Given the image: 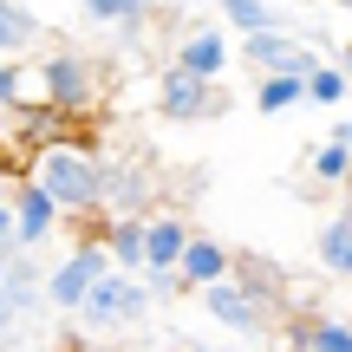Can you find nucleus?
<instances>
[{
	"mask_svg": "<svg viewBox=\"0 0 352 352\" xmlns=\"http://www.w3.org/2000/svg\"><path fill=\"white\" fill-rule=\"evenodd\" d=\"M333 138H346V144H352V118H346V124H340V131H333Z\"/></svg>",
	"mask_w": 352,
	"mask_h": 352,
	"instance_id": "nucleus-26",
	"label": "nucleus"
},
{
	"mask_svg": "<svg viewBox=\"0 0 352 352\" xmlns=\"http://www.w3.org/2000/svg\"><path fill=\"white\" fill-rule=\"evenodd\" d=\"M287 352H352V320H314V327H294Z\"/></svg>",
	"mask_w": 352,
	"mask_h": 352,
	"instance_id": "nucleus-16",
	"label": "nucleus"
},
{
	"mask_svg": "<svg viewBox=\"0 0 352 352\" xmlns=\"http://www.w3.org/2000/svg\"><path fill=\"white\" fill-rule=\"evenodd\" d=\"M13 222H20V241H26V248H46L52 228L65 222V209L52 202V189H46V183H33V176H26L20 196H13Z\"/></svg>",
	"mask_w": 352,
	"mask_h": 352,
	"instance_id": "nucleus-9",
	"label": "nucleus"
},
{
	"mask_svg": "<svg viewBox=\"0 0 352 352\" xmlns=\"http://www.w3.org/2000/svg\"><path fill=\"white\" fill-rule=\"evenodd\" d=\"M26 78H33L26 65H13V59L0 65V104H20V98H26Z\"/></svg>",
	"mask_w": 352,
	"mask_h": 352,
	"instance_id": "nucleus-23",
	"label": "nucleus"
},
{
	"mask_svg": "<svg viewBox=\"0 0 352 352\" xmlns=\"http://www.w3.org/2000/svg\"><path fill=\"white\" fill-rule=\"evenodd\" d=\"M131 7H138V13H151V7H157V0H131Z\"/></svg>",
	"mask_w": 352,
	"mask_h": 352,
	"instance_id": "nucleus-27",
	"label": "nucleus"
},
{
	"mask_svg": "<svg viewBox=\"0 0 352 352\" xmlns=\"http://www.w3.org/2000/svg\"><path fill=\"white\" fill-rule=\"evenodd\" d=\"M222 352H228V346H222Z\"/></svg>",
	"mask_w": 352,
	"mask_h": 352,
	"instance_id": "nucleus-29",
	"label": "nucleus"
},
{
	"mask_svg": "<svg viewBox=\"0 0 352 352\" xmlns=\"http://www.w3.org/2000/svg\"><path fill=\"white\" fill-rule=\"evenodd\" d=\"M346 91H352L346 65H320V72L307 78V98H314V104H346Z\"/></svg>",
	"mask_w": 352,
	"mask_h": 352,
	"instance_id": "nucleus-21",
	"label": "nucleus"
},
{
	"mask_svg": "<svg viewBox=\"0 0 352 352\" xmlns=\"http://www.w3.org/2000/svg\"><path fill=\"white\" fill-rule=\"evenodd\" d=\"M78 13H85V20H104V26H118L124 13H138V7H131V0H78Z\"/></svg>",
	"mask_w": 352,
	"mask_h": 352,
	"instance_id": "nucleus-22",
	"label": "nucleus"
},
{
	"mask_svg": "<svg viewBox=\"0 0 352 352\" xmlns=\"http://www.w3.org/2000/svg\"><path fill=\"white\" fill-rule=\"evenodd\" d=\"M33 183H46L65 215H104V157L85 151V144H65V138L39 144Z\"/></svg>",
	"mask_w": 352,
	"mask_h": 352,
	"instance_id": "nucleus-1",
	"label": "nucleus"
},
{
	"mask_svg": "<svg viewBox=\"0 0 352 352\" xmlns=\"http://www.w3.org/2000/svg\"><path fill=\"white\" fill-rule=\"evenodd\" d=\"M151 300H157V294H151V280H144L138 267H111V274L85 294L78 327H85V333H124V327H138V320L151 314Z\"/></svg>",
	"mask_w": 352,
	"mask_h": 352,
	"instance_id": "nucleus-2",
	"label": "nucleus"
},
{
	"mask_svg": "<svg viewBox=\"0 0 352 352\" xmlns=\"http://www.w3.org/2000/svg\"><path fill=\"white\" fill-rule=\"evenodd\" d=\"M157 111L176 118V124H196V118L222 111V91H215V78L189 72V65H170V72L157 78Z\"/></svg>",
	"mask_w": 352,
	"mask_h": 352,
	"instance_id": "nucleus-7",
	"label": "nucleus"
},
{
	"mask_svg": "<svg viewBox=\"0 0 352 352\" xmlns=\"http://www.w3.org/2000/svg\"><path fill=\"white\" fill-rule=\"evenodd\" d=\"M222 274H235V254H228L222 241H209V235H189L183 280H189V287H209V280H222Z\"/></svg>",
	"mask_w": 352,
	"mask_h": 352,
	"instance_id": "nucleus-14",
	"label": "nucleus"
},
{
	"mask_svg": "<svg viewBox=\"0 0 352 352\" xmlns=\"http://www.w3.org/2000/svg\"><path fill=\"white\" fill-rule=\"evenodd\" d=\"M228 59H235V46H228L215 26H189V33L176 39V65H189V72H202V78H222Z\"/></svg>",
	"mask_w": 352,
	"mask_h": 352,
	"instance_id": "nucleus-10",
	"label": "nucleus"
},
{
	"mask_svg": "<svg viewBox=\"0 0 352 352\" xmlns=\"http://www.w3.org/2000/svg\"><path fill=\"white\" fill-rule=\"evenodd\" d=\"M39 33H46V20H39L26 0H0V59H20V52H33Z\"/></svg>",
	"mask_w": 352,
	"mask_h": 352,
	"instance_id": "nucleus-11",
	"label": "nucleus"
},
{
	"mask_svg": "<svg viewBox=\"0 0 352 352\" xmlns=\"http://www.w3.org/2000/svg\"><path fill=\"white\" fill-rule=\"evenodd\" d=\"M39 91H46V104H59L65 118H78V111L98 104V65L65 46V52H52V59L39 65Z\"/></svg>",
	"mask_w": 352,
	"mask_h": 352,
	"instance_id": "nucleus-5",
	"label": "nucleus"
},
{
	"mask_svg": "<svg viewBox=\"0 0 352 352\" xmlns=\"http://www.w3.org/2000/svg\"><path fill=\"white\" fill-rule=\"evenodd\" d=\"M222 20L241 26V39H248V33H294L287 13H280L274 0H222Z\"/></svg>",
	"mask_w": 352,
	"mask_h": 352,
	"instance_id": "nucleus-15",
	"label": "nucleus"
},
{
	"mask_svg": "<svg viewBox=\"0 0 352 352\" xmlns=\"http://www.w3.org/2000/svg\"><path fill=\"white\" fill-rule=\"evenodd\" d=\"M314 176H320V183H352V144L346 138L320 144V151H314Z\"/></svg>",
	"mask_w": 352,
	"mask_h": 352,
	"instance_id": "nucleus-19",
	"label": "nucleus"
},
{
	"mask_svg": "<svg viewBox=\"0 0 352 352\" xmlns=\"http://www.w3.org/2000/svg\"><path fill=\"white\" fill-rule=\"evenodd\" d=\"M111 267H118V261H111V248H104V235H85V241H78V248L46 274V300L59 307V314H78V307H85V294L98 287Z\"/></svg>",
	"mask_w": 352,
	"mask_h": 352,
	"instance_id": "nucleus-4",
	"label": "nucleus"
},
{
	"mask_svg": "<svg viewBox=\"0 0 352 352\" xmlns=\"http://www.w3.org/2000/svg\"><path fill=\"white\" fill-rule=\"evenodd\" d=\"M346 39H352V26H346Z\"/></svg>",
	"mask_w": 352,
	"mask_h": 352,
	"instance_id": "nucleus-28",
	"label": "nucleus"
},
{
	"mask_svg": "<svg viewBox=\"0 0 352 352\" xmlns=\"http://www.w3.org/2000/svg\"><path fill=\"white\" fill-rule=\"evenodd\" d=\"M320 261H327V274L352 280V209H346V215H333V222L320 228Z\"/></svg>",
	"mask_w": 352,
	"mask_h": 352,
	"instance_id": "nucleus-17",
	"label": "nucleus"
},
{
	"mask_svg": "<svg viewBox=\"0 0 352 352\" xmlns=\"http://www.w3.org/2000/svg\"><path fill=\"white\" fill-rule=\"evenodd\" d=\"M144 235H151V215H104V248H111L118 267L144 274Z\"/></svg>",
	"mask_w": 352,
	"mask_h": 352,
	"instance_id": "nucleus-13",
	"label": "nucleus"
},
{
	"mask_svg": "<svg viewBox=\"0 0 352 352\" xmlns=\"http://www.w3.org/2000/svg\"><path fill=\"white\" fill-rule=\"evenodd\" d=\"M300 98H307V78L300 72H274V78L254 85V104H261V111H287V104H300Z\"/></svg>",
	"mask_w": 352,
	"mask_h": 352,
	"instance_id": "nucleus-18",
	"label": "nucleus"
},
{
	"mask_svg": "<svg viewBox=\"0 0 352 352\" xmlns=\"http://www.w3.org/2000/svg\"><path fill=\"white\" fill-rule=\"evenodd\" d=\"M183 248H189V222H183V215H151L144 267H183Z\"/></svg>",
	"mask_w": 352,
	"mask_h": 352,
	"instance_id": "nucleus-12",
	"label": "nucleus"
},
{
	"mask_svg": "<svg viewBox=\"0 0 352 352\" xmlns=\"http://www.w3.org/2000/svg\"><path fill=\"white\" fill-rule=\"evenodd\" d=\"M20 241V222H13V202H0V248H13Z\"/></svg>",
	"mask_w": 352,
	"mask_h": 352,
	"instance_id": "nucleus-24",
	"label": "nucleus"
},
{
	"mask_svg": "<svg viewBox=\"0 0 352 352\" xmlns=\"http://www.w3.org/2000/svg\"><path fill=\"white\" fill-rule=\"evenodd\" d=\"M235 59L248 65L254 78H274V72H300V78H314V72H320V52L307 46L300 33H248Z\"/></svg>",
	"mask_w": 352,
	"mask_h": 352,
	"instance_id": "nucleus-6",
	"label": "nucleus"
},
{
	"mask_svg": "<svg viewBox=\"0 0 352 352\" xmlns=\"http://www.w3.org/2000/svg\"><path fill=\"white\" fill-rule=\"evenodd\" d=\"M340 65H346V78H352V39H346V46H340Z\"/></svg>",
	"mask_w": 352,
	"mask_h": 352,
	"instance_id": "nucleus-25",
	"label": "nucleus"
},
{
	"mask_svg": "<svg viewBox=\"0 0 352 352\" xmlns=\"http://www.w3.org/2000/svg\"><path fill=\"white\" fill-rule=\"evenodd\" d=\"M20 124H26V144H59V124H65V111L59 104H20Z\"/></svg>",
	"mask_w": 352,
	"mask_h": 352,
	"instance_id": "nucleus-20",
	"label": "nucleus"
},
{
	"mask_svg": "<svg viewBox=\"0 0 352 352\" xmlns=\"http://www.w3.org/2000/svg\"><path fill=\"white\" fill-rule=\"evenodd\" d=\"M151 196H157L151 164H138V157H104V215H144Z\"/></svg>",
	"mask_w": 352,
	"mask_h": 352,
	"instance_id": "nucleus-8",
	"label": "nucleus"
},
{
	"mask_svg": "<svg viewBox=\"0 0 352 352\" xmlns=\"http://www.w3.org/2000/svg\"><path fill=\"white\" fill-rule=\"evenodd\" d=\"M202 294V314L215 320V327H228V333H241V340H261L267 333V294L254 287L248 274H222V280H209V287H196Z\"/></svg>",
	"mask_w": 352,
	"mask_h": 352,
	"instance_id": "nucleus-3",
	"label": "nucleus"
}]
</instances>
